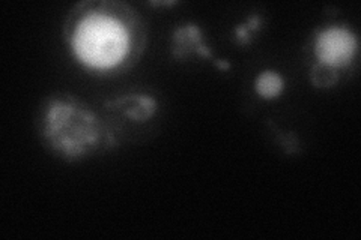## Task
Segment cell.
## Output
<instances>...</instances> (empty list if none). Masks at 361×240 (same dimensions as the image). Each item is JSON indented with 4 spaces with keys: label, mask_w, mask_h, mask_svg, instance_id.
<instances>
[{
    "label": "cell",
    "mask_w": 361,
    "mask_h": 240,
    "mask_svg": "<svg viewBox=\"0 0 361 240\" xmlns=\"http://www.w3.org/2000/svg\"><path fill=\"white\" fill-rule=\"evenodd\" d=\"M62 33L75 62L99 77L128 72L148 45L146 20L122 0L75 4L63 20Z\"/></svg>",
    "instance_id": "obj_1"
},
{
    "label": "cell",
    "mask_w": 361,
    "mask_h": 240,
    "mask_svg": "<svg viewBox=\"0 0 361 240\" xmlns=\"http://www.w3.org/2000/svg\"><path fill=\"white\" fill-rule=\"evenodd\" d=\"M35 130L45 151L68 164L86 161L121 146L115 125L70 92H53L42 98L35 114Z\"/></svg>",
    "instance_id": "obj_2"
},
{
    "label": "cell",
    "mask_w": 361,
    "mask_h": 240,
    "mask_svg": "<svg viewBox=\"0 0 361 240\" xmlns=\"http://www.w3.org/2000/svg\"><path fill=\"white\" fill-rule=\"evenodd\" d=\"M307 53L312 63H321L333 68L337 72H343L357 61L358 39L349 26L331 23L312 33Z\"/></svg>",
    "instance_id": "obj_3"
},
{
    "label": "cell",
    "mask_w": 361,
    "mask_h": 240,
    "mask_svg": "<svg viewBox=\"0 0 361 240\" xmlns=\"http://www.w3.org/2000/svg\"><path fill=\"white\" fill-rule=\"evenodd\" d=\"M171 54L179 62L191 61L193 57L214 61L212 49L207 44L202 27L191 21L183 23L172 32Z\"/></svg>",
    "instance_id": "obj_4"
},
{
    "label": "cell",
    "mask_w": 361,
    "mask_h": 240,
    "mask_svg": "<svg viewBox=\"0 0 361 240\" xmlns=\"http://www.w3.org/2000/svg\"><path fill=\"white\" fill-rule=\"evenodd\" d=\"M160 102L152 95L134 92L121 95L106 102V110L113 116H121L134 123H145L155 118Z\"/></svg>",
    "instance_id": "obj_5"
},
{
    "label": "cell",
    "mask_w": 361,
    "mask_h": 240,
    "mask_svg": "<svg viewBox=\"0 0 361 240\" xmlns=\"http://www.w3.org/2000/svg\"><path fill=\"white\" fill-rule=\"evenodd\" d=\"M255 90L264 99H276L283 94L285 80L277 71H262L255 80Z\"/></svg>",
    "instance_id": "obj_6"
},
{
    "label": "cell",
    "mask_w": 361,
    "mask_h": 240,
    "mask_svg": "<svg viewBox=\"0 0 361 240\" xmlns=\"http://www.w3.org/2000/svg\"><path fill=\"white\" fill-rule=\"evenodd\" d=\"M310 83L318 89H331L334 87L338 80H341V72L330 66H325L321 63H312L309 70Z\"/></svg>",
    "instance_id": "obj_7"
},
{
    "label": "cell",
    "mask_w": 361,
    "mask_h": 240,
    "mask_svg": "<svg viewBox=\"0 0 361 240\" xmlns=\"http://www.w3.org/2000/svg\"><path fill=\"white\" fill-rule=\"evenodd\" d=\"M261 27H262L261 15H257V14L250 15L244 23H241V25L235 27L233 38H235L236 44H240V45L252 44L255 35L259 30H261Z\"/></svg>",
    "instance_id": "obj_8"
},
{
    "label": "cell",
    "mask_w": 361,
    "mask_h": 240,
    "mask_svg": "<svg viewBox=\"0 0 361 240\" xmlns=\"http://www.w3.org/2000/svg\"><path fill=\"white\" fill-rule=\"evenodd\" d=\"M214 65H216L220 71H229L232 68L228 61H223V59H214Z\"/></svg>",
    "instance_id": "obj_9"
},
{
    "label": "cell",
    "mask_w": 361,
    "mask_h": 240,
    "mask_svg": "<svg viewBox=\"0 0 361 240\" xmlns=\"http://www.w3.org/2000/svg\"><path fill=\"white\" fill-rule=\"evenodd\" d=\"M176 2H151V5H155V6H171V5H175Z\"/></svg>",
    "instance_id": "obj_10"
}]
</instances>
